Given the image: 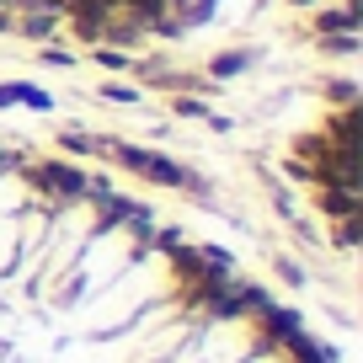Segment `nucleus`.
<instances>
[{
    "mask_svg": "<svg viewBox=\"0 0 363 363\" xmlns=\"http://www.w3.org/2000/svg\"><path fill=\"white\" fill-rule=\"evenodd\" d=\"M0 363H331L219 246L113 177L0 139Z\"/></svg>",
    "mask_w": 363,
    "mask_h": 363,
    "instance_id": "obj_1",
    "label": "nucleus"
}]
</instances>
